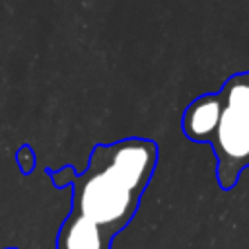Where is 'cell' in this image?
<instances>
[{
  "instance_id": "cell-4",
  "label": "cell",
  "mask_w": 249,
  "mask_h": 249,
  "mask_svg": "<svg viewBox=\"0 0 249 249\" xmlns=\"http://www.w3.org/2000/svg\"><path fill=\"white\" fill-rule=\"evenodd\" d=\"M105 243L101 228L82 214H72L60 233V249H105Z\"/></svg>"
},
{
  "instance_id": "cell-1",
  "label": "cell",
  "mask_w": 249,
  "mask_h": 249,
  "mask_svg": "<svg viewBox=\"0 0 249 249\" xmlns=\"http://www.w3.org/2000/svg\"><path fill=\"white\" fill-rule=\"evenodd\" d=\"M156 160V144L144 138L97 146L88 171L74 185L76 214L93 220L107 241L134 216L140 195L152 179Z\"/></svg>"
},
{
  "instance_id": "cell-2",
  "label": "cell",
  "mask_w": 249,
  "mask_h": 249,
  "mask_svg": "<svg viewBox=\"0 0 249 249\" xmlns=\"http://www.w3.org/2000/svg\"><path fill=\"white\" fill-rule=\"evenodd\" d=\"M212 148L218 160V183L228 191L237 183L239 173L249 167V117L222 105V119Z\"/></svg>"
},
{
  "instance_id": "cell-3",
  "label": "cell",
  "mask_w": 249,
  "mask_h": 249,
  "mask_svg": "<svg viewBox=\"0 0 249 249\" xmlns=\"http://www.w3.org/2000/svg\"><path fill=\"white\" fill-rule=\"evenodd\" d=\"M222 119L220 93H204L196 97L183 115V132L193 142H210L216 136Z\"/></svg>"
},
{
  "instance_id": "cell-5",
  "label": "cell",
  "mask_w": 249,
  "mask_h": 249,
  "mask_svg": "<svg viewBox=\"0 0 249 249\" xmlns=\"http://www.w3.org/2000/svg\"><path fill=\"white\" fill-rule=\"evenodd\" d=\"M222 105L233 107L245 117H249V70L228 78L220 89Z\"/></svg>"
}]
</instances>
